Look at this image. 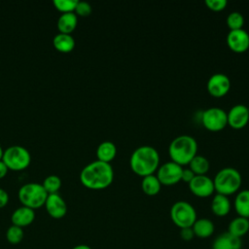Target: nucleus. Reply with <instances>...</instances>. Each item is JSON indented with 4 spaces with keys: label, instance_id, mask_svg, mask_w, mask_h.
I'll list each match as a JSON object with an SVG mask.
<instances>
[{
    "label": "nucleus",
    "instance_id": "nucleus-1",
    "mask_svg": "<svg viewBox=\"0 0 249 249\" xmlns=\"http://www.w3.org/2000/svg\"><path fill=\"white\" fill-rule=\"evenodd\" d=\"M114 179V170L110 163L94 160L87 164L80 173L81 183L89 190L108 188Z\"/></svg>",
    "mask_w": 249,
    "mask_h": 249
},
{
    "label": "nucleus",
    "instance_id": "nucleus-2",
    "mask_svg": "<svg viewBox=\"0 0 249 249\" xmlns=\"http://www.w3.org/2000/svg\"><path fill=\"white\" fill-rule=\"evenodd\" d=\"M131 170L142 177L154 174L160 166V154L158 150L149 145L136 148L129 159Z\"/></svg>",
    "mask_w": 249,
    "mask_h": 249
},
{
    "label": "nucleus",
    "instance_id": "nucleus-3",
    "mask_svg": "<svg viewBox=\"0 0 249 249\" xmlns=\"http://www.w3.org/2000/svg\"><path fill=\"white\" fill-rule=\"evenodd\" d=\"M168 154L171 160L181 166L189 164L193 158L197 155V142L191 135H179L170 142Z\"/></svg>",
    "mask_w": 249,
    "mask_h": 249
},
{
    "label": "nucleus",
    "instance_id": "nucleus-4",
    "mask_svg": "<svg viewBox=\"0 0 249 249\" xmlns=\"http://www.w3.org/2000/svg\"><path fill=\"white\" fill-rule=\"evenodd\" d=\"M242 178L240 172L233 167H224L220 169L214 179V188L217 194L229 196L238 191L241 186Z\"/></svg>",
    "mask_w": 249,
    "mask_h": 249
},
{
    "label": "nucleus",
    "instance_id": "nucleus-5",
    "mask_svg": "<svg viewBox=\"0 0 249 249\" xmlns=\"http://www.w3.org/2000/svg\"><path fill=\"white\" fill-rule=\"evenodd\" d=\"M18 196L22 206H26L34 210L45 205L49 195L42 184L27 183L19 188Z\"/></svg>",
    "mask_w": 249,
    "mask_h": 249
},
{
    "label": "nucleus",
    "instance_id": "nucleus-6",
    "mask_svg": "<svg viewBox=\"0 0 249 249\" xmlns=\"http://www.w3.org/2000/svg\"><path fill=\"white\" fill-rule=\"evenodd\" d=\"M170 218L173 224L179 229L191 228L197 219L195 207L185 200H178L172 204Z\"/></svg>",
    "mask_w": 249,
    "mask_h": 249
},
{
    "label": "nucleus",
    "instance_id": "nucleus-7",
    "mask_svg": "<svg viewBox=\"0 0 249 249\" xmlns=\"http://www.w3.org/2000/svg\"><path fill=\"white\" fill-rule=\"evenodd\" d=\"M2 160L8 169L18 171L28 167L31 162V156L26 148L14 145L4 151Z\"/></svg>",
    "mask_w": 249,
    "mask_h": 249
},
{
    "label": "nucleus",
    "instance_id": "nucleus-8",
    "mask_svg": "<svg viewBox=\"0 0 249 249\" xmlns=\"http://www.w3.org/2000/svg\"><path fill=\"white\" fill-rule=\"evenodd\" d=\"M201 124L210 131H220L228 125L227 112L220 107H210L202 112Z\"/></svg>",
    "mask_w": 249,
    "mask_h": 249
},
{
    "label": "nucleus",
    "instance_id": "nucleus-9",
    "mask_svg": "<svg viewBox=\"0 0 249 249\" xmlns=\"http://www.w3.org/2000/svg\"><path fill=\"white\" fill-rule=\"evenodd\" d=\"M183 166L170 160L160 164L156 171V176L161 185L171 186L181 181Z\"/></svg>",
    "mask_w": 249,
    "mask_h": 249
},
{
    "label": "nucleus",
    "instance_id": "nucleus-10",
    "mask_svg": "<svg viewBox=\"0 0 249 249\" xmlns=\"http://www.w3.org/2000/svg\"><path fill=\"white\" fill-rule=\"evenodd\" d=\"M206 88L210 95L214 97H222L229 92L231 89V80L226 74L215 73L208 79Z\"/></svg>",
    "mask_w": 249,
    "mask_h": 249
},
{
    "label": "nucleus",
    "instance_id": "nucleus-11",
    "mask_svg": "<svg viewBox=\"0 0 249 249\" xmlns=\"http://www.w3.org/2000/svg\"><path fill=\"white\" fill-rule=\"evenodd\" d=\"M189 189L198 197H208L215 191L213 179L207 175H196L189 183Z\"/></svg>",
    "mask_w": 249,
    "mask_h": 249
},
{
    "label": "nucleus",
    "instance_id": "nucleus-12",
    "mask_svg": "<svg viewBox=\"0 0 249 249\" xmlns=\"http://www.w3.org/2000/svg\"><path fill=\"white\" fill-rule=\"evenodd\" d=\"M226 41L232 52L244 53L249 49V33L243 28L230 30Z\"/></svg>",
    "mask_w": 249,
    "mask_h": 249
},
{
    "label": "nucleus",
    "instance_id": "nucleus-13",
    "mask_svg": "<svg viewBox=\"0 0 249 249\" xmlns=\"http://www.w3.org/2000/svg\"><path fill=\"white\" fill-rule=\"evenodd\" d=\"M227 118L228 124L232 128H243L249 122V108L244 104H236L227 113Z\"/></svg>",
    "mask_w": 249,
    "mask_h": 249
},
{
    "label": "nucleus",
    "instance_id": "nucleus-14",
    "mask_svg": "<svg viewBox=\"0 0 249 249\" xmlns=\"http://www.w3.org/2000/svg\"><path fill=\"white\" fill-rule=\"evenodd\" d=\"M44 206L48 214L53 219H61L67 213L66 202L58 194L49 195Z\"/></svg>",
    "mask_w": 249,
    "mask_h": 249
},
{
    "label": "nucleus",
    "instance_id": "nucleus-15",
    "mask_svg": "<svg viewBox=\"0 0 249 249\" xmlns=\"http://www.w3.org/2000/svg\"><path fill=\"white\" fill-rule=\"evenodd\" d=\"M35 219V212L33 209L26 206H20L17 208L11 216V221L14 226L24 228L33 223Z\"/></svg>",
    "mask_w": 249,
    "mask_h": 249
},
{
    "label": "nucleus",
    "instance_id": "nucleus-16",
    "mask_svg": "<svg viewBox=\"0 0 249 249\" xmlns=\"http://www.w3.org/2000/svg\"><path fill=\"white\" fill-rule=\"evenodd\" d=\"M241 238L226 231L219 234L212 243V249H241Z\"/></svg>",
    "mask_w": 249,
    "mask_h": 249
},
{
    "label": "nucleus",
    "instance_id": "nucleus-17",
    "mask_svg": "<svg viewBox=\"0 0 249 249\" xmlns=\"http://www.w3.org/2000/svg\"><path fill=\"white\" fill-rule=\"evenodd\" d=\"M231 201L227 196L216 194L211 201V211L218 217L227 216L231 211Z\"/></svg>",
    "mask_w": 249,
    "mask_h": 249
},
{
    "label": "nucleus",
    "instance_id": "nucleus-18",
    "mask_svg": "<svg viewBox=\"0 0 249 249\" xmlns=\"http://www.w3.org/2000/svg\"><path fill=\"white\" fill-rule=\"evenodd\" d=\"M195 236L199 238H208L210 237L215 230L214 223L207 218L196 219L194 225L192 226Z\"/></svg>",
    "mask_w": 249,
    "mask_h": 249
},
{
    "label": "nucleus",
    "instance_id": "nucleus-19",
    "mask_svg": "<svg viewBox=\"0 0 249 249\" xmlns=\"http://www.w3.org/2000/svg\"><path fill=\"white\" fill-rule=\"evenodd\" d=\"M249 231V219L241 216H237L233 218L229 226H228V232L241 238Z\"/></svg>",
    "mask_w": 249,
    "mask_h": 249
},
{
    "label": "nucleus",
    "instance_id": "nucleus-20",
    "mask_svg": "<svg viewBox=\"0 0 249 249\" xmlns=\"http://www.w3.org/2000/svg\"><path fill=\"white\" fill-rule=\"evenodd\" d=\"M117 155V147L116 145L109 140H105L101 142L96 149V157L98 160L108 162L112 161Z\"/></svg>",
    "mask_w": 249,
    "mask_h": 249
},
{
    "label": "nucleus",
    "instance_id": "nucleus-21",
    "mask_svg": "<svg viewBox=\"0 0 249 249\" xmlns=\"http://www.w3.org/2000/svg\"><path fill=\"white\" fill-rule=\"evenodd\" d=\"M233 207L238 216L249 218V190H242L234 197Z\"/></svg>",
    "mask_w": 249,
    "mask_h": 249
},
{
    "label": "nucleus",
    "instance_id": "nucleus-22",
    "mask_svg": "<svg viewBox=\"0 0 249 249\" xmlns=\"http://www.w3.org/2000/svg\"><path fill=\"white\" fill-rule=\"evenodd\" d=\"M78 24V17L75 13L62 14L57 19V29L59 33L71 34Z\"/></svg>",
    "mask_w": 249,
    "mask_h": 249
},
{
    "label": "nucleus",
    "instance_id": "nucleus-23",
    "mask_svg": "<svg viewBox=\"0 0 249 249\" xmlns=\"http://www.w3.org/2000/svg\"><path fill=\"white\" fill-rule=\"evenodd\" d=\"M53 45L60 53H70L75 48V40L71 34L57 33L53 39Z\"/></svg>",
    "mask_w": 249,
    "mask_h": 249
},
{
    "label": "nucleus",
    "instance_id": "nucleus-24",
    "mask_svg": "<svg viewBox=\"0 0 249 249\" xmlns=\"http://www.w3.org/2000/svg\"><path fill=\"white\" fill-rule=\"evenodd\" d=\"M141 189L147 196H156L161 189V184L155 174L143 177L141 181Z\"/></svg>",
    "mask_w": 249,
    "mask_h": 249
},
{
    "label": "nucleus",
    "instance_id": "nucleus-25",
    "mask_svg": "<svg viewBox=\"0 0 249 249\" xmlns=\"http://www.w3.org/2000/svg\"><path fill=\"white\" fill-rule=\"evenodd\" d=\"M189 165V168L195 173V175H206L210 167L208 160L201 155H196L190 161Z\"/></svg>",
    "mask_w": 249,
    "mask_h": 249
},
{
    "label": "nucleus",
    "instance_id": "nucleus-26",
    "mask_svg": "<svg viewBox=\"0 0 249 249\" xmlns=\"http://www.w3.org/2000/svg\"><path fill=\"white\" fill-rule=\"evenodd\" d=\"M61 184H62L61 179L57 175H49L44 179L42 186L44 187L48 195H52V194H57V192L61 187Z\"/></svg>",
    "mask_w": 249,
    "mask_h": 249
},
{
    "label": "nucleus",
    "instance_id": "nucleus-27",
    "mask_svg": "<svg viewBox=\"0 0 249 249\" xmlns=\"http://www.w3.org/2000/svg\"><path fill=\"white\" fill-rule=\"evenodd\" d=\"M226 22L230 30H236L241 29L244 24V18L241 13L239 12H231L228 15L226 18Z\"/></svg>",
    "mask_w": 249,
    "mask_h": 249
},
{
    "label": "nucleus",
    "instance_id": "nucleus-28",
    "mask_svg": "<svg viewBox=\"0 0 249 249\" xmlns=\"http://www.w3.org/2000/svg\"><path fill=\"white\" fill-rule=\"evenodd\" d=\"M23 235H24V232L22 228H19L14 225L9 227L6 231V239L8 240V242L14 245L18 244L23 239Z\"/></svg>",
    "mask_w": 249,
    "mask_h": 249
},
{
    "label": "nucleus",
    "instance_id": "nucleus-29",
    "mask_svg": "<svg viewBox=\"0 0 249 249\" xmlns=\"http://www.w3.org/2000/svg\"><path fill=\"white\" fill-rule=\"evenodd\" d=\"M53 3L57 11L61 12L62 14H66L74 13L78 0H53Z\"/></svg>",
    "mask_w": 249,
    "mask_h": 249
},
{
    "label": "nucleus",
    "instance_id": "nucleus-30",
    "mask_svg": "<svg viewBox=\"0 0 249 249\" xmlns=\"http://www.w3.org/2000/svg\"><path fill=\"white\" fill-rule=\"evenodd\" d=\"M91 11H92V8L89 3L86 2V1H78L74 13L77 17L78 16L89 17L91 14Z\"/></svg>",
    "mask_w": 249,
    "mask_h": 249
},
{
    "label": "nucleus",
    "instance_id": "nucleus-31",
    "mask_svg": "<svg viewBox=\"0 0 249 249\" xmlns=\"http://www.w3.org/2000/svg\"><path fill=\"white\" fill-rule=\"evenodd\" d=\"M204 3L209 10L214 12H220L224 10L228 4L227 0H205Z\"/></svg>",
    "mask_w": 249,
    "mask_h": 249
},
{
    "label": "nucleus",
    "instance_id": "nucleus-32",
    "mask_svg": "<svg viewBox=\"0 0 249 249\" xmlns=\"http://www.w3.org/2000/svg\"><path fill=\"white\" fill-rule=\"evenodd\" d=\"M180 237L185 240V241H190L195 237V233L194 231L191 228H184V229H180Z\"/></svg>",
    "mask_w": 249,
    "mask_h": 249
},
{
    "label": "nucleus",
    "instance_id": "nucleus-33",
    "mask_svg": "<svg viewBox=\"0 0 249 249\" xmlns=\"http://www.w3.org/2000/svg\"><path fill=\"white\" fill-rule=\"evenodd\" d=\"M195 173L190 169V168H183V171H182V177H181V181H184L186 183H190L193 178L195 177Z\"/></svg>",
    "mask_w": 249,
    "mask_h": 249
},
{
    "label": "nucleus",
    "instance_id": "nucleus-34",
    "mask_svg": "<svg viewBox=\"0 0 249 249\" xmlns=\"http://www.w3.org/2000/svg\"><path fill=\"white\" fill-rule=\"evenodd\" d=\"M9 202V195L8 193L0 188V208L5 207Z\"/></svg>",
    "mask_w": 249,
    "mask_h": 249
},
{
    "label": "nucleus",
    "instance_id": "nucleus-35",
    "mask_svg": "<svg viewBox=\"0 0 249 249\" xmlns=\"http://www.w3.org/2000/svg\"><path fill=\"white\" fill-rule=\"evenodd\" d=\"M8 167L6 166V164L3 162V160H0V179H2V178H4L6 175H7V173H8Z\"/></svg>",
    "mask_w": 249,
    "mask_h": 249
},
{
    "label": "nucleus",
    "instance_id": "nucleus-36",
    "mask_svg": "<svg viewBox=\"0 0 249 249\" xmlns=\"http://www.w3.org/2000/svg\"><path fill=\"white\" fill-rule=\"evenodd\" d=\"M72 249H91V248L86 244H79V245L74 246Z\"/></svg>",
    "mask_w": 249,
    "mask_h": 249
},
{
    "label": "nucleus",
    "instance_id": "nucleus-37",
    "mask_svg": "<svg viewBox=\"0 0 249 249\" xmlns=\"http://www.w3.org/2000/svg\"><path fill=\"white\" fill-rule=\"evenodd\" d=\"M3 154H4V151H3V149H2V147H1V145H0V160H1L2 158H3Z\"/></svg>",
    "mask_w": 249,
    "mask_h": 249
},
{
    "label": "nucleus",
    "instance_id": "nucleus-38",
    "mask_svg": "<svg viewBox=\"0 0 249 249\" xmlns=\"http://www.w3.org/2000/svg\"><path fill=\"white\" fill-rule=\"evenodd\" d=\"M248 219H249V218H248Z\"/></svg>",
    "mask_w": 249,
    "mask_h": 249
}]
</instances>
